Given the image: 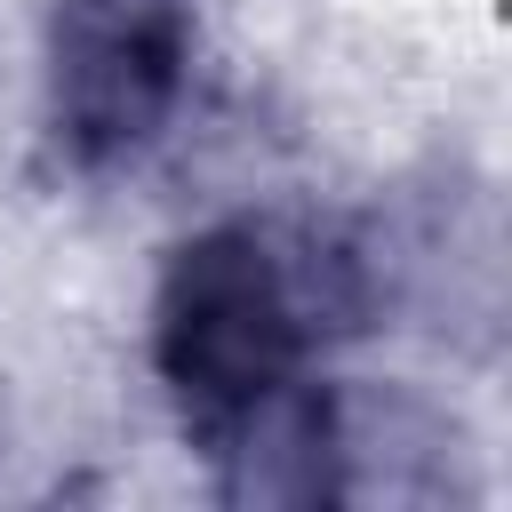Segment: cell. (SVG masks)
Returning <instances> with one entry per match:
<instances>
[{
	"label": "cell",
	"mask_w": 512,
	"mask_h": 512,
	"mask_svg": "<svg viewBox=\"0 0 512 512\" xmlns=\"http://www.w3.org/2000/svg\"><path fill=\"white\" fill-rule=\"evenodd\" d=\"M368 312V248L336 232L208 224L152 296V368L200 448H240L280 400L312 384V352Z\"/></svg>",
	"instance_id": "cell-1"
},
{
	"label": "cell",
	"mask_w": 512,
	"mask_h": 512,
	"mask_svg": "<svg viewBox=\"0 0 512 512\" xmlns=\"http://www.w3.org/2000/svg\"><path fill=\"white\" fill-rule=\"evenodd\" d=\"M192 0H56L48 16V136L72 168H136L192 88Z\"/></svg>",
	"instance_id": "cell-2"
}]
</instances>
